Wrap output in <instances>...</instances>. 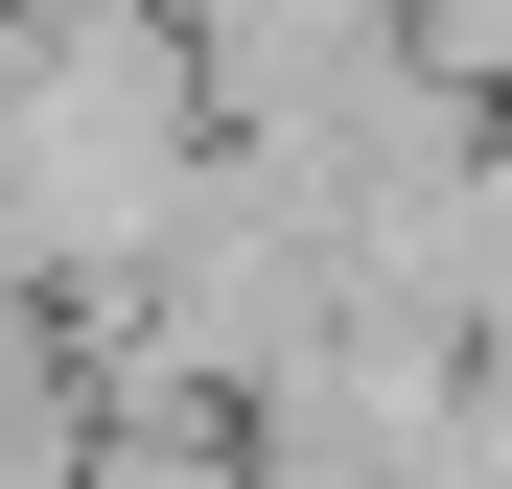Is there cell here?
<instances>
[{
    "label": "cell",
    "mask_w": 512,
    "mask_h": 489,
    "mask_svg": "<svg viewBox=\"0 0 512 489\" xmlns=\"http://www.w3.org/2000/svg\"><path fill=\"white\" fill-rule=\"evenodd\" d=\"M210 70L163 0H47V24H0V280L24 303H140V257L210 210Z\"/></svg>",
    "instance_id": "1"
}]
</instances>
